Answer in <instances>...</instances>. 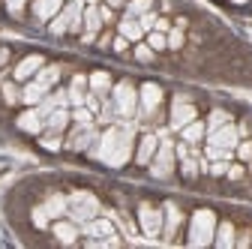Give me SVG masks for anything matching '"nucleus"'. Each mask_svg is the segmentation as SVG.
I'll list each match as a JSON object with an SVG mask.
<instances>
[{"instance_id":"1","label":"nucleus","mask_w":252,"mask_h":249,"mask_svg":"<svg viewBox=\"0 0 252 249\" xmlns=\"http://www.w3.org/2000/svg\"><path fill=\"white\" fill-rule=\"evenodd\" d=\"M129 144H132V132L129 129H108L99 138V159H105L108 165H123L129 156Z\"/></svg>"},{"instance_id":"2","label":"nucleus","mask_w":252,"mask_h":249,"mask_svg":"<svg viewBox=\"0 0 252 249\" xmlns=\"http://www.w3.org/2000/svg\"><path fill=\"white\" fill-rule=\"evenodd\" d=\"M66 213L72 216L75 222H87V219H93V216L99 213V201H96V195H90V192H75V195H69Z\"/></svg>"},{"instance_id":"3","label":"nucleus","mask_w":252,"mask_h":249,"mask_svg":"<svg viewBox=\"0 0 252 249\" xmlns=\"http://www.w3.org/2000/svg\"><path fill=\"white\" fill-rule=\"evenodd\" d=\"M174 159H177L174 147H171L168 141L159 144V147H156V153H153V159H150V171H153V177H159V180L171 177V171H174Z\"/></svg>"},{"instance_id":"4","label":"nucleus","mask_w":252,"mask_h":249,"mask_svg":"<svg viewBox=\"0 0 252 249\" xmlns=\"http://www.w3.org/2000/svg\"><path fill=\"white\" fill-rule=\"evenodd\" d=\"M114 111L117 114H123V117H129V114H135V105H138V93H135V87L129 84V81H120L114 90Z\"/></svg>"},{"instance_id":"5","label":"nucleus","mask_w":252,"mask_h":249,"mask_svg":"<svg viewBox=\"0 0 252 249\" xmlns=\"http://www.w3.org/2000/svg\"><path fill=\"white\" fill-rule=\"evenodd\" d=\"M78 27H81V6L69 3V6H63L57 12V18L51 21V33L60 36V33H66V30H72V33H75Z\"/></svg>"},{"instance_id":"6","label":"nucleus","mask_w":252,"mask_h":249,"mask_svg":"<svg viewBox=\"0 0 252 249\" xmlns=\"http://www.w3.org/2000/svg\"><path fill=\"white\" fill-rule=\"evenodd\" d=\"M213 225H216V216L210 210H198L195 219H192V234H189V240L192 243H210L213 240Z\"/></svg>"},{"instance_id":"7","label":"nucleus","mask_w":252,"mask_h":249,"mask_svg":"<svg viewBox=\"0 0 252 249\" xmlns=\"http://www.w3.org/2000/svg\"><path fill=\"white\" fill-rule=\"evenodd\" d=\"M138 219H141V231L147 237H159L162 234V210L159 207H150V204H141L138 207Z\"/></svg>"},{"instance_id":"8","label":"nucleus","mask_w":252,"mask_h":249,"mask_svg":"<svg viewBox=\"0 0 252 249\" xmlns=\"http://www.w3.org/2000/svg\"><path fill=\"white\" fill-rule=\"evenodd\" d=\"M237 141H240V132H237L234 123H225V126L207 132V144H210V147H219V150H234Z\"/></svg>"},{"instance_id":"9","label":"nucleus","mask_w":252,"mask_h":249,"mask_svg":"<svg viewBox=\"0 0 252 249\" xmlns=\"http://www.w3.org/2000/svg\"><path fill=\"white\" fill-rule=\"evenodd\" d=\"M99 30H102V15H99V6H87V9H84V33H81V42H84V45L96 42Z\"/></svg>"},{"instance_id":"10","label":"nucleus","mask_w":252,"mask_h":249,"mask_svg":"<svg viewBox=\"0 0 252 249\" xmlns=\"http://www.w3.org/2000/svg\"><path fill=\"white\" fill-rule=\"evenodd\" d=\"M69 120H72L69 108L60 105V108H54V111L45 117V129H42V132H48V135H63V132H66V126H69Z\"/></svg>"},{"instance_id":"11","label":"nucleus","mask_w":252,"mask_h":249,"mask_svg":"<svg viewBox=\"0 0 252 249\" xmlns=\"http://www.w3.org/2000/svg\"><path fill=\"white\" fill-rule=\"evenodd\" d=\"M42 66H45V57H42V54H27L21 63L12 69V75H15V81H30Z\"/></svg>"},{"instance_id":"12","label":"nucleus","mask_w":252,"mask_h":249,"mask_svg":"<svg viewBox=\"0 0 252 249\" xmlns=\"http://www.w3.org/2000/svg\"><path fill=\"white\" fill-rule=\"evenodd\" d=\"M189 120H195V105L186 102L183 96H177L174 105H171V126H174V129H183Z\"/></svg>"},{"instance_id":"13","label":"nucleus","mask_w":252,"mask_h":249,"mask_svg":"<svg viewBox=\"0 0 252 249\" xmlns=\"http://www.w3.org/2000/svg\"><path fill=\"white\" fill-rule=\"evenodd\" d=\"M18 129L21 132H27V135H39L42 129H45V120H42V114L36 111V105L30 108V111H24V114H18Z\"/></svg>"},{"instance_id":"14","label":"nucleus","mask_w":252,"mask_h":249,"mask_svg":"<svg viewBox=\"0 0 252 249\" xmlns=\"http://www.w3.org/2000/svg\"><path fill=\"white\" fill-rule=\"evenodd\" d=\"M156 147H159V138H156V135H150V132L141 135V141H138V147H135V162H138V165H150Z\"/></svg>"},{"instance_id":"15","label":"nucleus","mask_w":252,"mask_h":249,"mask_svg":"<svg viewBox=\"0 0 252 249\" xmlns=\"http://www.w3.org/2000/svg\"><path fill=\"white\" fill-rule=\"evenodd\" d=\"M117 27H120V36H126L129 42H141V36H147V30L141 27V21L138 18H129V15H123V21Z\"/></svg>"},{"instance_id":"16","label":"nucleus","mask_w":252,"mask_h":249,"mask_svg":"<svg viewBox=\"0 0 252 249\" xmlns=\"http://www.w3.org/2000/svg\"><path fill=\"white\" fill-rule=\"evenodd\" d=\"M63 9V0H33V15L36 21H51Z\"/></svg>"},{"instance_id":"17","label":"nucleus","mask_w":252,"mask_h":249,"mask_svg":"<svg viewBox=\"0 0 252 249\" xmlns=\"http://www.w3.org/2000/svg\"><path fill=\"white\" fill-rule=\"evenodd\" d=\"M159 102H162V90L156 87V84H144L141 87V111L144 114H153Z\"/></svg>"},{"instance_id":"18","label":"nucleus","mask_w":252,"mask_h":249,"mask_svg":"<svg viewBox=\"0 0 252 249\" xmlns=\"http://www.w3.org/2000/svg\"><path fill=\"white\" fill-rule=\"evenodd\" d=\"M180 135H183V141L192 147V144H198L201 138H207V123H201V120H189L186 126L180 129Z\"/></svg>"},{"instance_id":"19","label":"nucleus","mask_w":252,"mask_h":249,"mask_svg":"<svg viewBox=\"0 0 252 249\" xmlns=\"http://www.w3.org/2000/svg\"><path fill=\"white\" fill-rule=\"evenodd\" d=\"M33 81H36V84H42V87L51 93V90L57 87V81H60V66H57V63H51V66H42V69L33 75Z\"/></svg>"},{"instance_id":"20","label":"nucleus","mask_w":252,"mask_h":249,"mask_svg":"<svg viewBox=\"0 0 252 249\" xmlns=\"http://www.w3.org/2000/svg\"><path fill=\"white\" fill-rule=\"evenodd\" d=\"M51 231H54V237H57L60 243H75V240H78V225H72V222H66V219H57V222L51 225Z\"/></svg>"},{"instance_id":"21","label":"nucleus","mask_w":252,"mask_h":249,"mask_svg":"<svg viewBox=\"0 0 252 249\" xmlns=\"http://www.w3.org/2000/svg\"><path fill=\"white\" fill-rule=\"evenodd\" d=\"M81 231L84 234H93V237H111L114 234V225L108 219H87V222H81Z\"/></svg>"},{"instance_id":"22","label":"nucleus","mask_w":252,"mask_h":249,"mask_svg":"<svg viewBox=\"0 0 252 249\" xmlns=\"http://www.w3.org/2000/svg\"><path fill=\"white\" fill-rule=\"evenodd\" d=\"M42 207H45V213L51 216V219H60V216L66 213V207H69V198L66 195H51Z\"/></svg>"},{"instance_id":"23","label":"nucleus","mask_w":252,"mask_h":249,"mask_svg":"<svg viewBox=\"0 0 252 249\" xmlns=\"http://www.w3.org/2000/svg\"><path fill=\"white\" fill-rule=\"evenodd\" d=\"M87 84H90V93H96V96H105V93L111 90V78H108V72H93V75L87 78Z\"/></svg>"},{"instance_id":"24","label":"nucleus","mask_w":252,"mask_h":249,"mask_svg":"<svg viewBox=\"0 0 252 249\" xmlns=\"http://www.w3.org/2000/svg\"><path fill=\"white\" fill-rule=\"evenodd\" d=\"M195 156H198V153H192V150H189L186 156H180V159H177V162H180V177H183V180H195V177H198Z\"/></svg>"},{"instance_id":"25","label":"nucleus","mask_w":252,"mask_h":249,"mask_svg":"<svg viewBox=\"0 0 252 249\" xmlns=\"http://www.w3.org/2000/svg\"><path fill=\"white\" fill-rule=\"evenodd\" d=\"M165 213H168V222H162L165 225V237L171 240L174 237V231L180 228V222H183V216H180V210L174 207V204H165Z\"/></svg>"},{"instance_id":"26","label":"nucleus","mask_w":252,"mask_h":249,"mask_svg":"<svg viewBox=\"0 0 252 249\" xmlns=\"http://www.w3.org/2000/svg\"><path fill=\"white\" fill-rule=\"evenodd\" d=\"M0 93H3V102L6 105H18L21 102V87L15 81H0Z\"/></svg>"},{"instance_id":"27","label":"nucleus","mask_w":252,"mask_h":249,"mask_svg":"<svg viewBox=\"0 0 252 249\" xmlns=\"http://www.w3.org/2000/svg\"><path fill=\"white\" fill-rule=\"evenodd\" d=\"M225 123H231V114L222 111V108H213L210 117H207V132H213V129H219V126H225Z\"/></svg>"},{"instance_id":"28","label":"nucleus","mask_w":252,"mask_h":249,"mask_svg":"<svg viewBox=\"0 0 252 249\" xmlns=\"http://www.w3.org/2000/svg\"><path fill=\"white\" fill-rule=\"evenodd\" d=\"M150 9H153V0H129V3H126V15L129 18H141Z\"/></svg>"},{"instance_id":"29","label":"nucleus","mask_w":252,"mask_h":249,"mask_svg":"<svg viewBox=\"0 0 252 249\" xmlns=\"http://www.w3.org/2000/svg\"><path fill=\"white\" fill-rule=\"evenodd\" d=\"M213 243L216 246H231L234 243V225L231 222H219V234H216Z\"/></svg>"},{"instance_id":"30","label":"nucleus","mask_w":252,"mask_h":249,"mask_svg":"<svg viewBox=\"0 0 252 249\" xmlns=\"http://www.w3.org/2000/svg\"><path fill=\"white\" fill-rule=\"evenodd\" d=\"M147 45L153 51H165L168 48V36L162 33V30H147Z\"/></svg>"},{"instance_id":"31","label":"nucleus","mask_w":252,"mask_h":249,"mask_svg":"<svg viewBox=\"0 0 252 249\" xmlns=\"http://www.w3.org/2000/svg\"><path fill=\"white\" fill-rule=\"evenodd\" d=\"M132 57L138 60V63H153V60H156V51H153L147 42H138L135 51H132Z\"/></svg>"},{"instance_id":"32","label":"nucleus","mask_w":252,"mask_h":249,"mask_svg":"<svg viewBox=\"0 0 252 249\" xmlns=\"http://www.w3.org/2000/svg\"><path fill=\"white\" fill-rule=\"evenodd\" d=\"M165 36H168V48H171V51H180V48H183V42H186L183 27H171Z\"/></svg>"},{"instance_id":"33","label":"nucleus","mask_w":252,"mask_h":249,"mask_svg":"<svg viewBox=\"0 0 252 249\" xmlns=\"http://www.w3.org/2000/svg\"><path fill=\"white\" fill-rule=\"evenodd\" d=\"M225 177H228L231 183H237V180H243V177H246V168H243V162H234V165L228 162V171H225Z\"/></svg>"},{"instance_id":"34","label":"nucleus","mask_w":252,"mask_h":249,"mask_svg":"<svg viewBox=\"0 0 252 249\" xmlns=\"http://www.w3.org/2000/svg\"><path fill=\"white\" fill-rule=\"evenodd\" d=\"M39 144H42L45 150H60V147H63V141H60V135H48V132H45V135L39 138Z\"/></svg>"},{"instance_id":"35","label":"nucleus","mask_w":252,"mask_h":249,"mask_svg":"<svg viewBox=\"0 0 252 249\" xmlns=\"http://www.w3.org/2000/svg\"><path fill=\"white\" fill-rule=\"evenodd\" d=\"M234 150H237V159H240V162H249V159H252V141H243V144L237 141Z\"/></svg>"},{"instance_id":"36","label":"nucleus","mask_w":252,"mask_h":249,"mask_svg":"<svg viewBox=\"0 0 252 249\" xmlns=\"http://www.w3.org/2000/svg\"><path fill=\"white\" fill-rule=\"evenodd\" d=\"M24 3H27V0H6V9H9V15H21L24 12Z\"/></svg>"},{"instance_id":"37","label":"nucleus","mask_w":252,"mask_h":249,"mask_svg":"<svg viewBox=\"0 0 252 249\" xmlns=\"http://www.w3.org/2000/svg\"><path fill=\"white\" fill-rule=\"evenodd\" d=\"M138 21H141V27H144V30H153V24H156V12L150 9V12H144Z\"/></svg>"},{"instance_id":"38","label":"nucleus","mask_w":252,"mask_h":249,"mask_svg":"<svg viewBox=\"0 0 252 249\" xmlns=\"http://www.w3.org/2000/svg\"><path fill=\"white\" fill-rule=\"evenodd\" d=\"M111 48H114L117 54H123L126 48H129V39H126V36H117V39H111Z\"/></svg>"},{"instance_id":"39","label":"nucleus","mask_w":252,"mask_h":249,"mask_svg":"<svg viewBox=\"0 0 252 249\" xmlns=\"http://www.w3.org/2000/svg\"><path fill=\"white\" fill-rule=\"evenodd\" d=\"M96 42H99V48H108V45H111V30H105V33H102Z\"/></svg>"},{"instance_id":"40","label":"nucleus","mask_w":252,"mask_h":249,"mask_svg":"<svg viewBox=\"0 0 252 249\" xmlns=\"http://www.w3.org/2000/svg\"><path fill=\"white\" fill-rule=\"evenodd\" d=\"M99 15H102V21H111V18H114V12H111L108 6H99Z\"/></svg>"},{"instance_id":"41","label":"nucleus","mask_w":252,"mask_h":249,"mask_svg":"<svg viewBox=\"0 0 252 249\" xmlns=\"http://www.w3.org/2000/svg\"><path fill=\"white\" fill-rule=\"evenodd\" d=\"M6 60H9V48H6V45H0V66H3Z\"/></svg>"},{"instance_id":"42","label":"nucleus","mask_w":252,"mask_h":249,"mask_svg":"<svg viewBox=\"0 0 252 249\" xmlns=\"http://www.w3.org/2000/svg\"><path fill=\"white\" fill-rule=\"evenodd\" d=\"M237 243H240V246H249V243H252V234H249V231H246V234H243V237H240V240H237Z\"/></svg>"},{"instance_id":"43","label":"nucleus","mask_w":252,"mask_h":249,"mask_svg":"<svg viewBox=\"0 0 252 249\" xmlns=\"http://www.w3.org/2000/svg\"><path fill=\"white\" fill-rule=\"evenodd\" d=\"M108 3H111V6H120V3H123V0H108Z\"/></svg>"},{"instance_id":"44","label":"nucleus","mask_w":252,"mask_h":249,"mask_svg":"<svg viewBox=\"0 0 252 249\" xmlns=\"http://www.w3.org/2000/svg\"><path fill=\"white\" fill-rule=\"evenodd\" d=\"M231 3H246V0H231Z\"/></svg>"}]
</instances>
